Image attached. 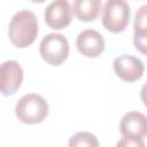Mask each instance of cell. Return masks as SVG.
Here are the masks:
<instances>
[{
  "mask_svg": "<svg viewBox=\"0 0 147 147\" xmlns=\"http://www.w3.org/2000/svg\"><path fill=\"white\" fill-rule=\"evenodd\" d=\"M39 32L38 20L33 11L21 9L14 14L8 25V36L11 44L18 48L30 46Z\"/></svg>",
  "mask_w": 147,
  "mask_h": 147,
  "instance_id": "1",
  "label": "cell"
},
{
  "mask_svg": "<svg viewBox=\"0 0 147 147\" xmlns=\"http://www.w3.org/2000/svg\"><path fill=\"white\" fill-rule=\"evenodd\" d=\"M15 114L25 124H37L42 122L48 114V103L39 94H24L16 102Z\"/></svg>",
  "mask_w": 147,
  "mask_h": 147,
  "instance_id": "2",
  "label": "cell"
},
{
  "mask_svg": "<svg viewBox=\"0 0 147 147\" xmlns=\"http://www.w3.org/2000/svg\"><path fill=\"white\" fill-rule=\"evenodd\" d=\"M39 53L48 64L60 65L68 59L69 41L61 33H48L40 41Z\"/></svg>",
  "mask_w": 147,
  "mask_h": 147,
  "instance_id": "3",
  "label": "cell"
},
{
  "mask_svg": "<svg viewBox=\"0 0 147 147\" xmlns=\"http://www.w3.org/2000/svg\"><path fill=\"white\" fill-rule=\"evenodd\" d=\"M130 21V6L124 0H108L102 9V24L114 33L125 30Z\"/></svg>",
  "mask_w": 147,
  "mask_h": 147,
  "instance_id": "4",
  "label": "cell"
},
{
  "mask_svg": "<svg viewBox=\"0 0 147 147\" xmlns=\"http://www.w3.org/2000/svg\"><path fill=\"white\" fill-rule=\"evenodd\" d=\"M46 24L54 29L61 30L68 26L72 18V9L67 0H54L51 1L44 11Z\"/></svg>",
  "mask_w": 147,
  "mask_h": 147,
  "instance_id": "5",
  "label": "cell"
},
{
  "mask_svg": "<svg viewBox=\"0 0 147 147\" xmlns=\"http://www.w3.org/2000/svg\"><path fill=\"white\" fill-rule=\"evenodd\" d=\"M115 74L124 82L132 83L140 79L145 71L142 61L136 56L122 54L114 60L113 63Z\"/></svg>",
  "mask_w": 147,
  "mask_h": 147,
  "instance_id": "6",
  "label": "cell"
},
{
  "mask_svg": "<svg viewBox=\"0 0 147 147\" xmlns=\"http://www.w3.org/2000/svg\"><path fill=\"white\" fill-rule=\"evenodd\" d=\"M1 93L13 95L21 87L23 82V69L15 60H8L1 64Z\"/></svg>",
  "mask_w": 147,
  "mask_h": 147,
  "instance_id": "7",
  "label": "cell"
},
{
  "mask_svg": "<svg viewBox=\"0 0 147 147\" xmlns=\"http://www.w3.org/2000/svg\"><path fill=\"white\" fill-rule=\"evenodd\" d=\"M76 46L84 56L98 57L105 49V39L102 34L94 29H85L79 32Z\"/></svg>",
  "mask_w": 147,
  "mask_h": 147,
  "instance_id": "8",
  "label": "cell"
},
{
  "mask_svg": "<svg viewBox=\"0 0 147 147\" xmlns=\"http://www.w3.org/2000/svg\"><path fill=\"white\" fill-rule=\"evenodd\" d=\"M119 131L124 137L144 138L147 136V116L140 111H129L123 115Z\"/></svg>",
  "mask_w": 147,
  "mask_h": 147,
  "instance_id": "9",
  "label": "cell"
},
{
  "mask_svg": "<svg viewBox=\"0 0 147 147\" xmlns=\"http://www.w3.org/2000/svg\"><path fill=\"white\" fill-rule=\"evenodd\" d=\"M100 0H76L72 5V10L78 20L83 22L94 21L101 9Z\"/></svg>",
  "mask_w": 147,
  "mask_h": 147,
  "instance_id": "10",
  "label": "cell"
},
{
  "mask_svg": "<svg viewBox=\"0 0 147 147\" xmlns=\"http://www.w3.org/2000/svg\"><path fill=\"white\" fill-rule=\"evenodd\" d=\"M69 147H99V140L95 134L88 131H79L71 136L68 141Z\"/></svg>",
  "mask_w": 147,
  "mask_h": 147,
  "instance_id": "11",
  "label": "cell"
},
{
  "mask_svg": "<svg viewBox=\"0 0 147 147\" xmlns=\"http://www.w3.org/2000/svg\"><path fill=\"white\" fill-rule=\"evenodd\" d=\"M134 32H147V3L139 7L134 15Z\"/></svg>",
  "mask_w": 147,
  "mask_h": 147,
  "instance_id": "12",
  "label": "cell"
},
{
  "mask_svg": "<svg viewBox=\"0 0 147 147\" xmlns=\"http://www.w3.org/2000/svg\"><path fill=\"white\" fill-rule=\"evenodd\" d=\"M133 44L140 53L147 56V32H134Z\"/></svg>",
  "mask_w": 147,
  "mask_h": 147,
  "instance_id": "13",
  "label": "cell"
},
{
  "mask_svg": "<svg viewBox=\"0 0 147 147\" xmlns=\"http://www.w3.org/2000/svg\"><path fill=\"white\" fill-rule=\"evenodd\" d=\"M116 147H145V142L142 138H134V137H124L121 138Z\"/></svg>",
  "mask_w": 147,
  "mask_h": 147,
  "instance_id": "14",
  "label": "cell"
},
{
  "mask_svg": "<svg viewBox=\"0 0 147 147\" xmlns=\"http://www.w3.org/2000/svg\"><path fill=\"white\" fill-rule=\"evenodd\" d=\"M140 98H141V101H142V103L145 105V107H147V82H146V83L142 85V87H141Z\"/></svg>",
  "mask_w": 147,
  "mask_h": 147,
  "instance_id": "15",
  "label": "cell"
}]
</instances>
